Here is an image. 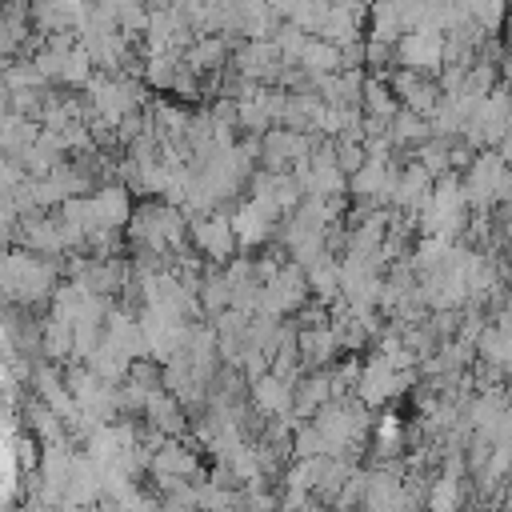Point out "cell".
<instances>
[{"instance_id":"277c9868","label":"cell","mask_w":512,"mask_h":512,"mask_svg":"<svg viewBox=\"0 0 512 512\" xmlns=\"http://www.w3.org/2000/svg\"><path fill=\"white\" fill-rule=\"evenodd\" d=\"M192 244L208 256V260H216V264H224L236 248H240V236H236V224H232V216H196L192 224Z\"/></svg>"},{"instance_id":"9c48e42d","label":"cell","mask_w":512,"mask_h":512,"mask_svg":"<svg viewBox=\"0 0 512 512\" xmlns=\"http://www.w3.org/2000/svg\"><path fill=\"white\" fill-rule=\"evenodd\" d=\"M500 156H504V164L512 168V132H508V136L500 140Z\"/></svg>"},{"instance_id":"7a4b0ae2","label":"cell","mask_w":512,"mask_h":512,"mask_svg":"<svg viewBox=\"0 0 512 512\" xmlns=\"http://www.w3.org/2000/svg\"><path fill=\"white\" fill-rule=\"evenodd\" d=\"M508 176V164L500 152H480L468 172H464V192H468V204L472 208H492L500 204V184Z\"/></svg>"},{"instance_id":"5b68a950","label":"cell","mask_w":512,"mask_h":512,"mask_svg":"<svg viewBox=\"0 0 512 512\" xmlns=\"http://www.w3.org/2000/svg\"><path fill=\"white\" fill-rule=\"evenodd\" d=\"M432 168H424V164H408L404 172H396V192H392V200L404 208V212H420L424 204H428V196H432Z\"/></svg>"},{"instance_id":"3957f363","label":"cell","mask_w":512,"mask_h":512,"mask_svg":"<svg viewBox=\"0 0 512 512\" xmlns=\"http://www.w3.org/2000/svg\"><path fill=\"white\" fill-rule=\"evenodd\" d=\"M448 52V36L436 28H412L396 40V60L400 68H416V72H436L444 64Z\"/></svg>"},{"instance_id":"ba28073f","label":"cell","mask_w":512,"mask_h":512,"mask_svg":"<svg viewBox=\"0 0 512 512\" xmlns=\"http://www.w3.org/2000/svg\"><path fill=\"white\" fill-rule=\"evenodd\" d=\"M152 468H156V476H180L184 480V476L196 472V456L180 444H160L156 456H152Z\"/></svg>"},{"instance_id":"6da1fadb","label":"cell","mask_w":512,"mask_h":512,"mask_svg":"<svg viewBox=\"0 0 512 512\" xmlns=\"http://www.w3.org/2000/svg\"><path fill=\"white\" fill-rule=\"evenodd\" d=\"M56 268L44 260V252H8L4 260V288L20 304H36L52 292Z\"/></svg>"},{"instance_id":"8992f818","label":"cell","mask_w":512,"mask_h":512,"mask_svg":"<svg viewBox=\"0 0 512 512\" xmlns=\"http://www.w3.org/2000/svg\"><path fill=\"white\" fill-rule=\"evenodd\" d=\"M232 224H236L240 248H252V244H260V240H268V232H272V224H276V212L264 208L260 200H248V204H240V208L232 212Z\"/></svg>"},{"instance_id":"52a82bcc","label":"cell","mask_w":512,"mask_h":512,"mask_svg":"<svg viewBox=\"0 0 512 512\" xmlns=\"http://www.w3.org/2000/svg\"><path fill=\"white\" fill-rule=\"evenodd\" d=\"M364 116H372V120H392L400 108H396V88L392 84H384V80H364Z\"/></svg>"}]
</instances>
